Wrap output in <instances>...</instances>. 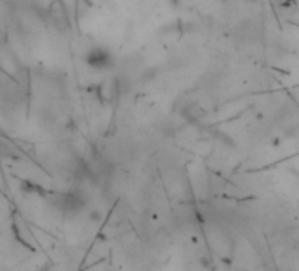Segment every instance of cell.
<instances>
[{"label":"cell","instance_id":"2","mask_svg":"<svg viewBox=\"0 0 299 271\" xmlns=\"http://www.w3.org/2000/svg\"><path fill=\"white\" fill-rule=\"evenodd\" d=\"M278 2V5H282V7H292V5H298L299 0H276Z\"/></svg>","mask_w":299,"mask_h":271},{"label":"cell","instance_id":"1","mask_svg":"<svg viewBox=\"0 0 299 271\" xmlns=\"http://www.w3.org/2000/svg\"><path fill=\"white\" fill-rule=\"evenodd\" d=\"M86 62L88 66H92L94 69H109L115 62H113V57L107 49L104 48H92L90 53L86 55Z\"/></svg>","mask_w":299,"mask_h":271}]
</instances>
